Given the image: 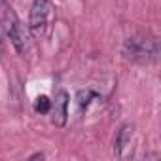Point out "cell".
<instances>
[{"label":"cell","instance_id":"6da1fadb","mask_svg":"<svg viewBox=\"0 0 161 161\" xmlns=\"http://www.w3.org/2000/svg\"><path fill=\"white\" fill-rule=\"evenodd\" d=\"M121 53L131 63L152 64L159 57V46H157V40L150 34H135L125 40Z\"/></svg>","mask_w":161,"mask_h":161},{"label":"cell","instance_id":"7a4b0ae2","mask_svg":"<svg viewBox=\"0 0 161 161\" xmlns=\"http://www.w3.org/2000/svg\"><path fill=\"white\" fill-rule=\"evenodd\" d=\"M2 23H4V29L12 40V46L15 47V51L19 55H25L29 49H31V31L29 27H25L19 17L12 12L10 6H6L4 2V17H2Z\"/></svg>","mask_w":161,"mask_h":161},{"label":"cell","instance_id":"3957f363","mask_svg":"<svg viewBox=\"0 0 161 161\" xmlns=\"http://www.w3.org/2000/svg\"><path fill=\"white\" fill-rule=\"evenodd\" d=\"M51 15V2L49 0H34L31 6V15H29V31L32 36L40 38L44 36L47 23Z\"/></svg>","mask_w":161,"mask_h":161},{"label":"cell","instance_id":"277c9868","mask_svg":"<svg viewBox=\"0 0 161 161\" xmlns=\"http://www.w3.org/2000/svg\"><path fill=\"white\" fill-rule=\"evenodd\" d=\"M68 93L64 89H59L55 99L51 101V108H49V116H51V123L55 127H64L66 119H68Z\"/></svg>","mask_w":161,"mask_h":161},{"label":"cell","instance_id":"5b68a950","mask_svg":"<svg viewBox=\"0 0 161 161\" xmlns=\"http://www.w3.org/2000/svg\"><path fill=\"white\" fill-rule=\"evenodd\" d=\"M131 136H133V125H123L119 131H118V136H116V140H114V150H116V153L119 155L121 153V150L123 148H127L129 144H131Z\"/></svg>","mask_w":161,"mask_h":161},{"label":"cell","instance_id":"8992f818","mask_svg":"<svg viewBox=\"0 0 161 161\" xmlns=\"http://www.w3.org/2000/svg\"><path fill=\"white\" fill-rule=\"evenodd\" d=\"M49 108H51V101H49L47 95H40V97H36V101H34V110H36L38 114H47Z\"/></svg>","mask_w":161,"mask_h":161},{"label":"cell","instance_id":"52a82bcc","mask_svg":"<svg viewBox=\"0 0 161 161\" xmlns=\"http://www.w3.org/2000/svg\"><path fill=\"white\" fill-rule=\"evenodd\" d=\"M95 95H93V91H80L78 93V104H80V108H87V104H89V101L93 99Z\"/></svg>","mask_w":161,"mask_h":161},{"label":"cell","instance_id":"ba28073f","mask_svg":"<svg viewBox=\"0 0 161 161\" xmlns=\"http://www.w3.org/2000/svg\"><path fill=\"white\" fill-rule=\"evenodd\" d=\"M29 159H44V153H34V155H31Z\"/></svg>","mask_w":161,"mask_h":161},{"label":"cell","instance_id":"9c48e42d","mask_svg":"<svg viewBox=\"0 0 161 161\" xmlns=\"http://www.w3.org/2000/svg\"><path fill=\"white\" fill-rule=\"evenodd\" d=\"M0 2H6V0H0Z\"/></svg>","mask_w":161,"mask_h":161}]
</instances>
